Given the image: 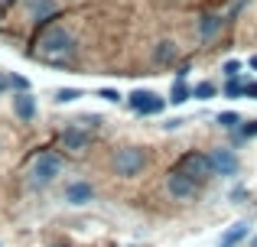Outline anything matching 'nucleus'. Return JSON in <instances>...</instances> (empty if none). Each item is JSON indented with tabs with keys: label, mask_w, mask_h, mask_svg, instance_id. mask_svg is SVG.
Returning a JSON list of instances; mask_svg holds the SVG:
<instances>
[{
	"label": "nucleus",
	"mask_w": 257,
	"mask_h": 247,
	"mask_svg": "<svg viewBox=\"0 0 257 247\" xmlns=\"http://www.w3.org/2000/svg\"><path fill=\"white\" fill-rule=\"evenodd\" d=\"M189 98H192V88H189L182 78H176V85L170 91V104H182V101H189Z\"/></svg>",
	"instance_id": "nucleus-14"
},
{
	"label": "nucleus",
	"mask_w": 257,
	"mask_h": 247,
	"mask_svg": "<svg viewBox=\"0 0 257 247\" xmlns=\"http://www.w3.org/2000/svg\"><path fill=\"white\" fill-rule=\"evenodd\" d=\"M75 98H82V91H75V88H59L56 91V101L59 104H69V101H75Z\"/></svg>",
	"instance_id": "nucleus-18"
},
{
	"label": "nucleus",
	"mask_w": 257,
	"mask_h": 247,
	"mask_svg": "<svg viewBox=\"0 0 257 247\" xmlns=\"http://www.w3.org/2000/svg\"><path fill=\"white\" fill-rule=\"evenodd\" d=\"M127 108L137 111V114H160V111H163V101H160L153 91H131Z\"/></svg>",
	"instance_id": "nucleus-6"
},
{
	"label": "nucleus",
	"mask_w": 257,
	"mask_h": 247,
	"mask_svg": "<svg viewBox=\"0 0 257 247\" xmlns=\"http://www.w3.org/2000/svg\"><path fill=\"white\" fill-rule=\"evenodd\" d=\"M208 163H212L215 176H238V159H234L231 150H215L208 156Z\"/></svg>",
	"instance_id": "nucleus-7"
},
{
	"label": "nucleus",
	"mask_w": 257,
	"mask_h": 247,
	"mask_svg": "<svg viewBox=\"0 0 257 247\" xmlns=\"http://www.w3.org/2000/svg\"><path fill=\"white\" fill-rule=\"evenodd\" d=\"M202 185L192 182L189 176H182L179 169H173L170 176H166V192H170V198H176V202H192L195 195H199Z\"/></svg>",
	"instance_id": "nucleus-5"
},
{
	"label": "nucleus",
	"mask_w": 257,
	"mask_h": 247,
	"mask_svg": "<svg viewBox=\"0 0 257 247\" xmlns=\"http://www.w3.org/2000/svg\"><path fill=\"white\" fill-rule=\"evenodd\" d=\"M192 98H199V101H208V98H215V85L212 82H202L192 88Z\"/></svg>",
	"instance_id": "nucleus-16"
},
{
	"label": "nucleus",
	"mask_w": 257,
	"mask_h": 247,
	"mask_svg": "<svg viewBox=\"0 0 257 247\" xmlns=\"http://www.w3.org/2000/svg\"><path fill=\"white\" fill-rule=\"evenodd\" d=\"M13 111H17V117H23V121H33V117H36V101L30 98V91L13 98Z\"/></svg>",
	"instance_id": "nucleus-12"
},
{
	"label": "nucleus",
	"mask_w": 257,
	"mask_h": 247,
	"mask_svg": "<svg viewBox=\"0 0 257 247\" xmlns=\"http://www.w3.org/2000/svg\"><path fill=\"white\" fill-rule=\"evenodd\" d=\"M13 4V0H0V7H10Z\"/></svg>",
	"instance_id": "nucleus-26"
},
{
	"label": "nucleus",
	"mask_w": 257,
	"mask_h": 247,
	"mask_svg": "<svg viewBox=\"0 0 257 247\" xmlns=\"http://www.w3.org/2000/svg\"><path fill=\"white\" fill-rule=\"evenodd\" d=\"M4 88H10V82H7V78L0 75V91H4Z\"/></svg>",
	"instance_id": "nucleus-24"
},
{
	"label": "nucleus",
	"mask_w": 257,
	"mask_h": 247,
	"mask_svg": "<svg viewBox=\"0 0 257 247\" xmlns=\"http://www.w3.org/2000/svg\"><path fill=\"white\" fill-rule=\"evenodd\" d=\"M7 82H10V88H17L20 95H26V91H30V82H26L23 75H10V78H7Z\"/></svg>",
	"instance_id": "nucleus-19"
},
{
	"label": "nucleus",
	"mask_w": 257,
	"mask_h": 247,
	"mask_svg": "<svg viewBox=\"0 0 257 247\" xmlns=\"http://www.w3.org/2000/svg\"><path fill=\"white\" fill-rule=\"evenodd\" d=\"M244 85H247V82H238V78H231V82L225 85V95H228V98H244Z\"/></svg>",
	"instance_id": "nucleus-17"
},
{
	"label": "nucleus",
	"mask_w": 257,
	"mask_h": 247,
	"mask_svg": "<svg viewBox=\"0 0 257 247\" xmlns=\"http://www.w3.org/2000/svg\"><path fill=\"white\" fill-rule=\"evenodd\" d=\"M221 23H225V20H221L218 13H205V17L199 20V39L202 43H215L218 33H221Z\"/></svg>",
	"instance_id": "nucleus-9"
},
{
	"label": "nucleus",
	"mask_w": 257,
	"mask_h": 247,
	"mask_svg": "<svg viewBox=\"0 0 257 247\" xmlns=\"http://www.w3.org/2000/svg\"><path fill=\"white\" fill-rule=\"evenodd\" d=\"M251 247H257V237H254V244H251Z\"/></svg>",
	"instance_id": "nucleus-27"
},
{
	"label": "nucleus",
	"mask_w": 257,
	"mask_h": 247,
	"mask_svg": "<svg viewBox=\"0 0 257 247\" xmlns=\"http://www.w3.org/2000/svg\"><path fill=\"white\" fill-rule=\"evenodd\" d=\"M72 52H75V39H72V33L65 26H49L43 33V39H39V56L46 62H62Z\"/></svg>",
	"instance_id": "nucleus-1"
},
{
	"label": "nucleus",
	"mask_w": 257,
	"mask_h": 247,
	"mask_svg": "<svg viewBox=\"0 0 257 247\" xmlns=\"http://www.w3.org/2000/svg\"><path fill=\"white\" fill-rule=\"evenodd\" d=\"M59 172H62V156H59V153H39L30 163V172H26V176H30L33 189H46Z\"/></svg>",
	"instance_id": "nucleus-3"
},
{
	"label": "nucleus",
	"mask_w": 257,
	"mask_h": 247,
	"mask_svg": "<svg viewBox=\"0 0 257 247\" xmlns=\"http://www.w3.org/2000/svg\"><path fill=\"white\" fill-rule=\"evenodd\" d=\"M238 72H241V62H238V59H231V62H225V75H228V78H234Z\"/></svg>",
	"instance_id": "nucleus-20"
},
{
	"label": "nucleus",
	"mask_w": 257,
	"mask_h": 247,
	"mask_svg": "<svg viewBox=\"0 0 257 247\" xmlns=\"http://www.w3.org/2000/svg\"><path fill=\"white\" fill-rule=\"evenodd\" d=\"M176 169L182 172V176H189L192 182H205V179H212L215 172H212V163H208V156L205 153H186V156L176 163Z\"/></svg>",
	"instance_id": "nucleus-4"
},
{
	"label": "nucleus",
	"mask_w": 257,
	"mask_h": 247,
	"mask_svg": "<svg viewBox=\"0 0 257 247\" xmlns=\"http://www.w3.org/2000/svg\"><path fill=\"white\" fill-rule=\"evenodd\" d=\"M91 195H94V189L88 182H72L69 189H65V202H69V205H88Z\"/></svg>",
	"instance_id": "nucleus-10"
},
{
	"label": "nucleus",
	"mask_w": 257,
	"mask_h": 247,
	"mask_svg": "<svg viewBox=\"0 0 257 247\" xmlns=\"http://www.w3.org/2000/svg\"><path fill=\"white\" fill-rule=\"evenodd\" d=\"M98 98H104V101H111V104H117V101H120V95H117L114 88H101V95H98Z\"/></svg>",
	"instance_id": "nucleus-21"
},
{
	"label": "nucleus",
	"mask_w": 257,
	"mask_h": 247,
	"mask_svg": "<svg viewBox=\"0 0 257 247\" xmlns=\"http://www.w3.org/2000/svg\"><path fill=\"white\" fill-rule=\"evenodd\" d=\"M244 98H254V101H257V82H247L244 85Z\"/></svg>",
	"instance_id": "nucleus-23"
},
{
	"label": "nucleus",
	"mask_w": 257,
	"mask_h": 247,
	"mask_svg": "<svg viewBox=\"0 0 257 247\" xmlns=\"http://www.w3.org/2000/svg\"><path fill=\"white\" fill-rule=\"evenodd\" d=\"M173 59H176V43L173 39H160L157 49H153V62L157 65H170Z\"/></svg>",
	"instance_id": "nucleus-13"
},
{
	"label": "nucleus",
	"mask_w": 257,
	"mask_h": 247,
	"mask_svg": "<svg viewBox=\"0 0 257 247\" xmlns=\"http://www.w3.org/2000/svg\"><path fill=\"white\" fill-rule=\"evenodd\" d=\"M218 124L228 127V130H241V114L238 111H225V114H218Z\"/></svg>",
	"instance_id": "nucleus-15"
},
{
	"label": "nucleus",
	"mask_w": 257,
	"mask_h": 247,
	"mask_svg": "<svg viewBox=\"0 0 257 247\" xmlns=\"http://www.w3.org/2000/svg\"><path fill=\"white\" fill-rule=\"evenodd\" d=\"M247 65H251V69H257V56H254V59H251V62H247Z\"/></svg>",
	"instance_id": "nucleus-25"
},
{
	"label": "nucleus",
	"mask_w": 257,
	"mask_h": 247,
	"mask_svg": "<svg viewBox=\"0 0 257 247\" xmlns=\"http://www.w3.org/2000/svg\"><path fill=\"white\" fill-rule=\"evenodd\" d=\"M247 231H251V224H247V221H238L234 228H228L225 234L218 237V247H238L247 237Z\"/></svg>",
	"instance_id": "nucleus-11"
},
{
	"label": "nucleus",
	"mask_w": 257,
	"mask_h": 247,
	"mask_svg": "<svg viewBox=\"0 0 257 247\" xmlns=\"http://www.w3.org/2000/svg\"><path fill=\"white\" fill-rule=\"evenodd\" d=\"M111 169H114V176H120V179L140 176V172L147 169V153H144V146H120V150H114Z\"/></svg>",
	"instance_id": "nucleus-2"
},
{
	"label": "nucleus",
	"mask_w": 257,
	"mask_h": 247,
	"mask_svg": "<svg viewBox=\"0 0 257 247\" xmlns=\"http://www.w3.org/2000/svg\"><path fill=\"white\" fill-rule=\"evenodd\" d=\"M241 137H257V121H247L241 127Z\"/></svg>",
	"instance_id": "nucleus-22"
},
{
	"label": "nucleus",
	"mask_w": 257,
	"mask_h": 247,
	"mask_svg": "<svg viewBox=\"0 0 257 247\" xmlns=\"http://www.w3.org/2000/svg\"><path fill=\"white\" fill-rule=\"evenodd\" d=\"M62 146L65 150H72V153H82V150H88V146H91V133L88 130H82V127H69V130H62Z\"/></svg>",
	"instance_id": "nucleus-8"
}]
</instances>
